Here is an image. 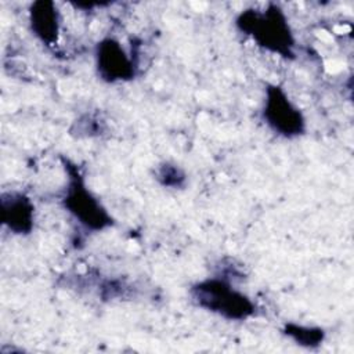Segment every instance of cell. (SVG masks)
<instances>
[{
  "mask_svg": "<svg viewBox=\"0 0 354 354\" xmlns=\"http://www.w3.org/2000/svg\"><path fill=\"white\" fill-rule=\"evenodd\" d=\"M260 115L264 124L279 137L292 140L301 137L307 131V120L303 111L281 84L267 83L264 86Z\"/></svg>",
  "mask_w": 354,
  "mask_h": 354,
  "instance_id": "cell-4",
  "label": "cell"
},
{
  "mask_svg": "<svg viewBox=\"0 0 354 354\" xmlns=\"http://www.w3.org/2000/svg\"><path fill=\"white\" fill-rule=\"evenodd\" d=\"M28 24L32 35L46 47L58 43L62 26V15L57 3L50 0L33 1L28 8Z\"/></svg>",
  "mask_w": 354,
  "mask_h": 354,
  "instance_id": "cell-7",
  "label": "cell"
},
{
  "mask_svg": "<svg viewBox=\"0 0 354 354\" xmlns=\"http://www.w3.org/2000/svg\"><path fill=\"white\" fill-rule=\"evenodd\" d=\"M137 44L127 50L116 37L105 36L94 47V65L97 76L106 83L130 82L138 72Z\"/></svg>",
  "mask_w": 354,
  "mask_h": 354,
  "instance_id": "cell-5",
  "label": "cell"
},
{
  "mask_svg": "<svg viewBox=\"0 0 354 354\" xmlns=\"http://www.w3.org/2000/svg\"><path fill=\"white\" fill-rule=\"evenodd\" d=\"M0 218L11 234L29 235L36 223V206L32 198L22 191H4L0 196Z\"/></svg>",
  "mask_w": 354,
  "mask_h": 354,
  "instance_id": "cell-6",
  "label": "cell"
},
{
  "mask_svg": "<svg viewBox=\"0 0 354 354\" xmlns=\"http://www.w3.org/2000/svg\"><path fill=\"white\" fill-rule=\"evenodd\" d=\"M282 333L304 348H315L325 340V330L321 326L314 325L286 322L282 328Z\"/></svg>",
  "mask_w": 354,
  "mask_h": 354,
  "instance_id": "cell-8",
  "label": "cell"
},
{
  "mask_svg": "<svg viewBox=\"0 0 354 354\" xmlns=\"http://www.w3.org/2000/svg\"><path fill=\"white\" fill-rule=\"evenodd\" d=\"M194 304L227 321H245L256 314L254 301L238 289L228 274H217L189 288Z\"/></svg>",
  "mask_w": 354,
  "mask_h": 354,
  "instance_id": "cell-2",
  "label": "cell"
},
{
  "mask_svg": "<svg viewBox=\"0 0 354 354\" xmlns=\"http://www.w3.org/2000/svg\"><path fill=\"white\" fill-rule=\"evenodd\" d=\"M68 181L61 198L62 207L84 230L100 232L111 228L115 218L102 205V202L87 187L86 178L79 166L68 158H61Z\"/></svg>",
  "mask_w": 354,
  "mask_h": 354,
  "instance_id": "cell-3",
  "label": "cell"
},
{
  "mask_svg": "<svg viewBox=\"0 0 354 354\" xmlns=\"http://www.w3.org/2000/svg\"><path fill=\"white\" fill-rule=\"evenodd\" d=\"M235 28L264 51L285 59L296 58V37L285 10L277 3L249 7L235 17Z\"/></svg>",
  "mask_w": 354,
  "mask_h": 354,
  "instance_id": "cell-1",
  "label": "cell"
},
{
  "mask_svg": "<svg viewBox=\"0 0 354 354\" xmlns=\"http://www.w3.org/2000/svg\"><path fill=\"white\" fill-rule=\"evenodd\" d=\"M155 180L165 188L181 189L187 184L185 171L173 162H162L155 167Z\"/></svg>",
  "mask_w": 354,
  "mask_h": 354,
  "instance_id": "cell-9",
  "label": "cell"
}]
</instances>
